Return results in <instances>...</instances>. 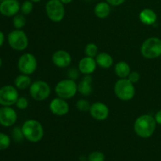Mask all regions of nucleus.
Here are the masks:
<instances>
[{
    "label": "nucleus",
    "mask_w": 161,
    "mask_h": 161,
    "mask_svg": "<svg viewBox=\"0 0 161 161\" xmlns=\"http://www.w3.org/2000/svg\"><path fill=\"white\" fill-rule=\"evenodd\" d=\"M155 118L150 115L145 114L138 116L134 124V130L138 137L149 138L153 136L157 128Z\"/></svg>",
    "instance_id": "obj_1"
},
{
    "label": "nucleus",
    "mask_w": 161,
    "mask_h": 161,
    "mask_svg": "<svg viewBox=\"0 0 161 161\" xmlns=\"http://www.w3.org/2000/svg\"><path fill=\"white\" fill-rule=\"evenodd\" d=\"M21 130L26 140L32 143H37L44 136V128L42 124L36 119H28L21 126Z\"/></svg>",
    "instance_id": "obj_2"
},
{
    "label": "nucleus",
    "mask_w": 161,
    "mask_h": 161,
    "mask_svg": "<svg viewBox=\"0 0 161 161\" xmlns=\"http://www.w3.org/2000/svg\"><path fill=\"white\" fill-rule=\"evenodd\" d=\"M114 93L119 100L128 102L135 95V84L127 78L119 79L114 85Z\"/></svg>",
    "instance_id": "obj_3"
},
{
    "label": "nucleus",
    "mask_w": 161,
    "mask_h": 161,
    "mask_svg": "<svg viewBox=\"0 0 161 161\" xmlns=\"http://www.w3.org/2000/svg\"><path fill=\"white\" fill-rule=\"evenodd\" d=\"M141 54L146 59H156L161 56V39L158 37H149L141 46Z\"/></svg>",
    "instance_id": "obj_4"
},
{
    "label": "nucleus",
    "mask_w": 161,
    "mask_h": 161,
    "mask_svg": "<svg viewBox=\"0 0 161 161\" xmlns=\"http://www.w3.org/2000/svg\"><path fill=\"white\" fill-rule=\"evenodd\" d=\"M78 92V84L75 80L64 79L58 82L55 86V93L59 97L64 99L72 98Z\"/></svg>",
    "instance_id": "obj_5"
},
{
    "label": "nucleus",
    "mask_w": 161,
    "mask_h": 161,
    "mask_svg": "<svg viewBox=\"0 0 161 161\" xmlns=\"http://www.w3.org/2000/svg\"><path fill=\"white\" fill-rule=\"evenodd\" d=\"M8 44L16 51H23L28 46V38L21 29H14L7 36Z\"/></svg>",
    "instance_id": "obj_6"
},
{
    "label": "nucleus",
    "mask_w": 161,
    "mask_h": 161,
    "mask_svg": "<svg viewBox=\"0 0 161 161\" xmlns=\"http://www.w3.org/2000/svg\"><path fill=\"white\" fill-rule=\"evenodd\" d=\"M28 89L31 97L37 102L47 100L51 93L50 85L43 80H36L32 82Z\"/></svg>",
    "instance_id": "obj_7"
},
{
    "label": "nucleus",
    "mask_w": 161,
    "mask_h": 161,
    "mask_svg": "<svg viewBox=\"0 0 161 161\" xmlns=\"http://www.w3.org/2000/svg\"><path fill=\"white\" fill-rule=\"evenodd\" d=\"M46 13L51 21L60 22L65 15L64 6L60 0H49L46 4Z\"/></svg>",
    "instance_id": "obj_8"
},
{
    "label": "nucleus",
    "mask_w": 161,
    "mask_h": 161,
    "mask_svg": "<svg viewBox=\"0 0 161 161\" xmlns=\"http://www.w3.org/2000/svg\"><path fill=\"white\" fill-rule=\"evenodd\" d=\"M37 59L34 54L31 53H25L19 58L17 61V68L20 73L25 75H31L37 69Z\"/></svg>",
    "instance_id": "obj_9"
},
{
    "label": "nucleus",
    "mask_w": 161,
    "mask_h": 161,
    "mask_svg": "<svg viewBox=\"0 0 161 161\" xmlns=\"http://www.w3.org/2000/svg\"><path fill=\"white\" fill-rule=\"evenodd\" d=\"M18 97V91L16 86L5 85L0 88V105L2 106H12L15 105Z\"/></svg>",
    "instance_id": "obj_10"
},
{
    "label": "nucleus",
    "mask_w": 161,
    "mask_h": 161,
    "mask_svg": "<svg viewBox=\"0 0 161 161\" xmlns=\"http://www.w3.org/2000/svg\"><path fill=\"white\" fill-rule=\"evenodd\" d=\"M17 120V113L11 106H2L0 108V125L10 127Z\"/></svg>",
    "instance_id": "obj_11"
},
{
    "label": "nucleus",
    "mask_w": 161,
    "mask_h": 161,
    "mask_svg": "<svg viewBox=\"0 0 161 161\" xmlns=\"http://www.w3.org/2000/svg\"><path fill=\"white\" fill-rule=\"evenodd\" d=\"M89 113L93 119L97 121H104L109 115V108L103 102H96L91 104Z\"/></svg>",
    "instance_id": "obj_12"
},
{
    "label": "nucleus",
    "mask_w": 161,
    "mask_h": 161,
    "mask_svg": "<svg viewBox=\"0 0 161 161\" xmlns=\"http://www.w3.org/2000/svg\"><path fill=\"white\" fill-rule=\"evenodd\" d=\"M50 112L58 116H65L69 112V105L66 99L61 97H55L52 99L49 105Z\"/></svg>",
    "instance_id": "obj_13"
},
{
    "label": "nucleus",
    "mask_w": 161,
    "mask_h": 161,
    "mask_svg": "<svg viewBox=\"0 0 161 161\" xmlns=\"http://www.w3.org/2000/svg\"><path fill=\"white\" fill-rule=\"evenodd\" d=\"M20 10V3L17 0H3L0 3V14L5 17H14Z\"/></svg>",
    "instance_id": "obj_14"
},
{
    "label": "nucleus",
    "mask_w": 161,
    "mask_h": 161,
    "mask_svg": "<svg viewBox=\"0 0 161 161\" xmlns=\"http://www.w3.org/2000/svg\"><path fill=\"white\" fill-rule=\"evenodd\" d=\"M52 62L58 68H67L72 63V56L64 50H56L52 55Z\"/></svg>",
    "instance_id": "obj_15"
},
{
    "label": "nucleus",
    "mask_w": 161,
    "mask_h": 161,
    "mask_svg": "<svg viewBox=\"0 0 161 161\" xmlns=\"http://www.w3.org/2000/svg\"><path fill=\"white\" fill-rule=\"evenodd\" d=\"M97 62L94 58L84 57L78 63V69L82 74L91 75L95 72L97 69Z\"/></svg>",
    "instance_id": "obj_16"
},
{
    "label": "nucleus",
    "mask_w": 161,
    "mask_h": 161,
    "mask_svg": "<svg viewBox=\"0 0 161 161\" xmlns=\"http://www.w3.org/2000/svg\"><path fill=\"white\" fill-rule=\"evenodd\" d=\"M93 79L91 75H85L78 83V92L83 96H90L93 92Z\"/></svg>",
    "instance_id": "obj_17"
},
{
    "label": "nucleus",
    "mask_w": 161,
    "mask_h": 161,
    "mask_svg": "<svg viewBox=\"0 0 161 161\" xmlns=\"http://www.w3.org/2000/svg\"><path fill=\"white\" fill-rule=\"evenodd\" d=\"M139 20L146 25H153L157 22V15L155 11L149 8H146L139 13Z\"/></svg>",
    "instance_id": "obj_18"
},
{
    "label": "nucleus",
    "mask_w": 161,
    "mask_h": 161,
    "mask_svg": "<svg viewBox=\"0 0 161 161\" xmlns=\"http://www.w3.org/2000/svg\"><path fill=\"white\" fill-rule=\"evenodd\" d=\"M95 61L97 65L102 69H110L113 64V57L109 53H105V52L97 53V56L95 57Z\"/></svg>",
    "instance_id": "obj_19"
},
{
    "label": "nucleus",
    "mask_w": 161,
    "mask_h": 161,
    "mask_svg": "<svg viewBox=\"0 0 161 161\" xmlns=\"http://www.w3.org/2000/svg\"><path fill=\"white\" fill-rule=\"evenodd\" d=\"M94 12L97 17L105 19L108 17L111 13V6L107 2H100L94 6Z\"/></svg>",
    "instance_id": "obj_20"
},
{
    "label": "nucleus",
    "mask_w": 161,
    "mask_h": 161,
    "mask_svg": "<svg viewBox=\"0 0 161 161\" xmlns=\"http://www.w3.org/2000/svg\"><path fill=\"white\" fill-rule=\"evenodd\" d=\"M114 71L116 75L119 79H126L128 77L129 74L130 73V67L128 63L126 61H120L115 64Z\"/></svg>",
    "instance_id": "obj_21"
},
{
    "label": "nucleus",
    "mask_w": 161,
    "mask_h": 161,
    "mask_svg": "<svg viewBox=\"0 0 161 161\" xmlns=\"http://www.w3.org/2000/svg\"><path fill=\"white\" fill-rule=\"evenodd\" d=\"M32 83L31 79L28 75L25 74H20L17 75L14 80V85L18 90H26L30 87Z\"/></svg>",
    "instance_id": "obj_22"
},
{
    "label": "nucleus",
    "mask_w": 161,
    "mask_h": 161,
    "mask_svg": "<svg viewBox=\"0 0 161 161\" xmlns=\"http://www.w3.org/2000/svg\"><path fill=\"white\" fill-rule=\"evenodd\" d=\"M26 25V18L24 14H18L13 17V25L15 29H22Z\"/></svg>",
    "instance_id": "obj_23"
},
{
    "label": "nucleus",
    "mask_w": 161,
    "mask_h": 161,
    "mask_svg": "<svg viewBox=\"0 0 161 161\" xmlns=\"http://www.w3.org/2000/svg\"><path fill=\"white\" fill-rule=\"evenodd\" d=\"M84 53L86 57L94 58L98 53V47L94 42H90L85 47Z\"/></svg>",
    "instance_id": "obj_24"
},
{
    "label": "nucleus",
    "mask_w": 161,
    "mask_h": 161,
    "mask_svg": "<svg viewBox=\"0 0 161 161\" xmlns=\"http://www.w3.org/2000/svg\"><path fill=\"white\" fill-rule=\"evenodd\" d=\"M11 138L8 135L0 132V151L7 149L10 146Z\"/></svg>",
    "instance_id": "obj_25"
},
{
    "label": "nucleus",
    "mask_w": 161,
    "mask_h": 161,
    "mask_svg": "<svg viewBox=\"0 0 161 161\" xmlns=\"http://www.w3.org/2000/svg\"><path fill=\"white\" fill-rule=\"evenodd\" d=\"M11 138L16 142H21L25 139V136L22 132L21 127H15L11 131Z\"/></svg>",
    "instance_id": "obj_26"
},
{
    "label": "nucleus",
    "mask_w": 161,
    "mask_h": 161,
    "mask_svg": "<svg viewBox=\"0 0 161 161\" xmlns=\"http://www.w3.org/2000/svg\"><path fill=\"white\" fill-rule=\"evenodd\" d=\"M91 104L86 99H79L75 104L77 109L80 112H83V113L89 111L90 108H91Z\"/></svg>",
    "instance_id": "obj_27"
},
{
    "label": "nucleus",
    "mask_w": 161,
    "mask_h": 161,
    "mask_svg": "<svg viewBox=\"0 0 161 161\" xmlns=\"http://www.w3.org/2000/svg\"><path fill=\"white\" fill-rule=\"evenodd\" d=\"M33 3L30 0H26L20 5V11L24 15H28L33 10Z\"/></svg>",
    "instance_id": "obj_28"
},
{
    "label": "nucleus",
    "mask_w": 161,
    "mask_h": 161,
    "mask_svg": "<svg viewBox=\"0 0 161 161\" xmlns=\"http://www.w3.org/2000/svg\"><path fill=\"white\" fill-rule=\"evenodd\" d=\"M87 160L88 161H105V156L101 151H94L89 154Z\"/></svg>",
    "instance_id": "obj_29"
},
{
    "label": "nucleus",
    "mask_w": 161,
    "mask_h": 161,
    "mask_svg": "<svg viewBox=\"0 0 161 161\" xmlns=\"http://www.w3.org/2000/svg\"><path fill=\"white\" fill-rule=\"evenodd\" d=\"M15 105L17 108H19V109L25 110L28 107V101L26 97H19L17 101L16 102Z\"/></svg>",
    "instance_id": "obj_30"
},
{
    "label": "nucleus",
    "mask_w": 161,
    "mask_h": 161,
    "mask_svg": "<svg viewBox=\"0 0 161 161\" xmlns=\"http://www.w3.org/2000/svg\"><path fill=\"white\" fill-rule=\"evenodd\" d=\"M80 70L78 69H75V68H71L69 71H68V78L71 79V80H76L79 78L80 75Z\"/></svg>",
    "instance_id": "obj_31"
},
{
    "label": "nucleus",
    "mask_w": 161,
    "mask_h": 161,
    "mask_svg": "<svg viewBox=\"0 0 161 161\" xmlns=\"http://www.w3.org/2000/svg\"><path fill=\"white\" fill-rule=\"evenodd\" d=\"M140 78H141V75H140L139 72H136V71H131L130 73L129 74L128 77H127V79H128L131 83H133L134 84L138 83L140 80Z\"/></svg>",
    "instance_id": "obj_32"
},
{
    "label": "nucleus",
    "mask_w": 161,
    "mask_h": 161,
    "mask_svg": "<svg viewBox=\"0 0 161 161\" xmlns=\"http://www.w3.org/2000/svg\"><path fill=\"white\" fill-rule=\"evenodd\" d=\"M126 0H106L107 3L113 6H119L125 3Z\"/></svg>",
    "instance_id": "obj_33"
},
{
    "label": "nucleus",
    "mask_w": 161,
    "mask_h": 161,
    "mask_svg": "<svg viewBox=\"0 0 161 161\" xmlns=\"http://www.w3.org/2000/svg\"><path fill=\"white\" fill-rule=\"evenodd\" d=\"M154 118H155V120L157 122V124H159V125H161V109L157 112Z\"/></svg>",
    "instance_id": "obj_34"
},
{
    "label": "nucleus",
    "mask_w": 161,
    "mask_h": 161,
    "mask_svg": "<svg viewBox=\"0 0 161 161\" xmlns=\"http://www.w3.org/2000/svg\"><path fill=\"white\" fill-rule=\"evenodd\" d=\"M5 41V35L2 31H0V47L3 45Z\"/></svg>",
    "instance_id": "obj_35"
},
{
    "label": "nucleus",
    "mask_w": 161,
    "mask_h": 161,
    "mask_svg": "<svg viewBox=\"0 0 161 161\" xmlns=\"http://www.w3.org/2000/svg\"><path fill=\"white\" fill-rule=\"evenodd\" d=\"M60 1H61L64 5H66V4H69V3H71L73 0H60Z\"/></svg>",
    "instance_id": "obj_36"
},
{
    "label": "nucleus",
    "mask_w": 161,
    "mask_h": 161,
    "mask_svg": "<svg viewBox=\"0 0 161 161\" xmlns=\"http://www.w3.org/2000/svg\"><path fill=\"white\" fill-rule=\"evenodd\" d=\"M30 1H31L32 3H39V2L42 1V0H30Z\"/></svg>",
    "instance_id": "obj_37"
},
{
    "label": "nucleus",
    "mask_w": 161,
    "mask_h": 161,
    "mask_svg": "<svg viewBox=\"0 0 161 161\" xmlns=\"http://www.w3.org/2000/svg\"><path fill=\"white\" fill-rule=\"evenodd\" d=\"M2 65H3V60H2L1 57H0V68L2 67Z\"/></svg>",
    "instance_id": "obj_38"
},
{
    "label": "nucleus",
    "mask_w": 161,
    "mask_h": 161,
    "mask_svg": "<svg viewBox=\"0 0 161 161\" xmlns=\"http://www.w3.org/2000/svg\"><path fill=\"white\" fill-rule=\"evenodd\" d=\"M96 1H97V0H96Z\"/></svg>",
    "instance_id": "obj_39"
}]
</instances>
